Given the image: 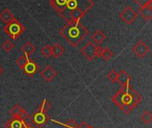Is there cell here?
Listing matches in <instances>:
<instances>
[{"mask_svg": "<svg viewBox=\"0 0 152 128\" xmlns=\"http://www.w3.org/2000/svg\"><path fill=\"white\" fill-rule=\"evenodd\" d=\"M53 9L68 22H78L92 9V0H50Z\"/></svg>", "mask_w": 152, "mask_h": 128, "instance_id": "1", "label": "cell"}, {"mask_svg": "<svg viewBox=\"0 0 152 128\" xmlns=\"http://www.w3.org/2000/svg\"><path fill=\"white\" fill-rule=\"evenodd\" d=\"M111 101L124 114L128 115L142 102V97L130 84H127L121 86V88L112 95Z\"/></svg>", "mask_w": 152, "mask_h": 128, "instance_id": "2", "label": "cell"}, {"mask_svg": "<svg viewBox=\"0 0 152 128\" xmlns=\"http://www.w3.org/2000/svg\"><path fill=\"white\" fill-rule=\"evenodd\" d=\"M59 34L68 41L72 47H77L89 34L88 29L78 22H68L60 30Z\"/></svg>", "mask_w": 152, "mask_h": 128, "instance_id": "3", "label": "cell"}, {"mask_svg": "<svg viewBox=\"0 0 152 128\" xmlns=\"http://www.w3.org/2000/svg\"><path fill=\"white\" fill-rule=\"evenodd\" d=\"M26 28L15 18L11 22L5 24L3 28V30L13 40H16L24 31Z\"/></svg>", "mask_w": 152, "mask_h": 128, "instance_id": "4", "label": "cell"}, {"mask_svg": "<svg viewBox=\"0 0 152 128\" xmlns=\"http://www.w3.org/2000/svg\"><path fill=\"white\" fill-rule=\"evenodd\" d=\"M29 119L37 127L41 128L45 127L50 121V117L47 114V111L38 107L37 110H36L35 112L31 114V116L29 117Z\"/></svg>", "mask_w": 152, "mask_h": 128, "instance_id": "5", "label": "cell"}, {"mask_svg": "<svg viewBox=\"0 0 152 128\" xmlns=\"http://www.w3.org/2000/svg\"><path fill=\"white\" fill-rule=\"evenodd\" d=\"M120 19L127 25H131L138 17V12H135L131 6H126L119 14Z\"/></svg>", "mask_w": 152, "mask_h": 128, "instance_id": "6", "label": "cell"}, {"mask_svg": "<svg viewBox=\"0 0 152 128\" xmlns=\"http://www.w3.org/2000/svg\"><path fill=\"white\" fill-rule=\"evenodd\" d=\"M132 51L133 53L138 57V58H144L151 51L149 45L145 43V41H143L142 39H139L132 47Z\"/></svg>", "mask_w": 152, "mask_h": 128, "instance_id": "7", "label": "cell"}, {"mask_svg": "<svg viewBox=\"0 0 152 128\" xmlns=\"http://www.w3.org/2000/svg\"><path fill=\"white\" fill-rule=\"evenodd\" d=\"M95 49H96V45L93 42H88L81 48L80 53L86 57L87 61H92L96 57Z\"/></svg>", "mask_w": 152, "mask_h": 128, "instance_id": "8", "label": "cell"}, {"mask_svg": "<svg viewBox=\"0 0 152 128\" xmlns=\"http://www.w3.org/2000/svg\"><path fill=\"white\" fill-rule=\"evenodd\" d=\"M9 113L11 114L12 118H20V119H23V120H26L27 118H29V115H28V112L24 110L20 105L19 104H15L14 106H12L10 110H9Z\"/></svg>", "mask_w": 152, "mask_h": 128, "instance_id": "9", "label": "cell"}, {"mask_svg": "<svg viewBox=\"0 0 152 128\" xmlns=\"http://www.w3.org/2000/svg\"><path fill=\"white\" fill-rule=\"evenodd\" d=\"M39 69V66L30 58H28L27 63L25 64V66L21 69V70L23 71V73L25 75H27L28 77H33Z\"/></svg>", "mask_w": 152, "mask_h": 128, "instance_id": "10", "label": "cell"}, {"mask_svg": "<svg viewBox=\"0 0 152 128\" xmlns=\"http://www.w3.org/2000/svg\"><path fill=\"white\" fill-rule=\"evenodd\" d=\"M40 75H41V78L45 82H51L56 78V76L58 75V72L51 65H46L43 69V70L40 72Z\"/></svg>", "mask_w": 152, "mask_h": 128, "instance_id": "11", "label": "cell"}, {"mask_svg": "<svg viewBox=\"0 0 152 128\" xmlns=\"http://www.w3.org/2000/svg\"><path fill=\"white\" fill-rule=\"evenodd\" d=\"M26 120L23 119H20V118H10L8 119L4 125V128H25L26 127Z\"/></svg>", "mask_w": 152, "mask_h": 128, "instance_id": "12", "label": "cell"}, {"mask_svg": "<svg viewBox=\"0 0 152 128\" xmlns=\"http://www.w3.org/2000/svg\"><path fill=\"white\" fill-rule=\"evenodd\" d=\"M132 80V77L125 70H121L120 72H118V78H117V82L121 86H124L127 84H130V81Z\"/></svg>", "mask_w": 152, "mask_h": 128, "instance_id": "13", "label": "cell"}, {"mask_svg": "<svg viewBox=\"0 0 152 128\" xmlns=\"http://www.w3.org/2000/svg\"><path fill=\"white\" fill-rule=\"evenodd\" d=\"M139 14L145 20H152V4H148L146 6L141 7L139 9Z\"/></svg>", "mask_w": 152, "mask_h": 128, "instance_id": "14", "label": "cell"}, {"mask_svg": "<svg viewBox=\"0 0 152 128\" xmlns=\"http://www.w3.org/2000/svg\"><path fill=\"white\" fill-rule=\"evenodd\" d=\"M14 19H15V17H14L13 13H12L8 8H4V9L0 12V20H1L4 23H5V24L11 22V21H12V20H14Z\"/></svg>", "mask_w": 152, "mask_h": 128, "instance_id": "15", "label": "cell"}, {"mask_svg": "<svg viewBox=\"0 0 152 128\" xmlns=\"http://www.w3.org/2000/svg\"><path fill=\"white\" fill-rule=\"evenodd\" d=\"M65 53V48L59 43L54 44L52 46V56L54 59H58L60 57H61Z\"/></svg>", "mask_w": 152, "mask_h": 128, "instance_id": "16", "label": "cell"}, {"mask_svg": "<svg viewBox=\"0 0 152 128\" xmlns=\"http://www.w3.org/2000/svg\"><path fill=\"white\" fill-rule=\"evenodd\" d=\"M106 37H106V34L103 31H102V30H96L91 36L92 40L94 43H96L97 45H101L102 42H104L105 39H106Z\"/></svg>", "mask_w": 152, "mask_h": 128, "instance_id": "17", "label": "cell"}, {"mask_svg": "<svg viewBox=\"0 0 152 128\" xmlns=\"http://www.w3.org/2000/svg\"><path fill=\"white\" fill-rule=\"evenodd\" d=\"M20 51H21L24 54L29 56V55H31L32 53H34L36 52V46H35L31 42H26V43L21 46Z\"/></svg>", "mask_w": 152, "mask_h": 128, "instance_id": "18", "label": "cell"}, {"mask_svg": "<svg viewBox=\"0 0 152 128\" xmlns=\"http://www.w3.org/2000/svg\"><path fill=\"white\" fill-rule=\"evenodd\" d=\"M113 56H114V53L112 52V50H111L110 47L106 46V47L103 48V53H102L101 58H102L105 61H110Z\"/></svg>", "mask_w": 152, "mask_h": 128, "instance_id": "19", "label": "cell"}, {"mask_svg": "<svg viewBox=\"0 0 152 128\" xmlns=\"http://www.w3.org/2000/svg\"><path fill=\"white\" fill-rule=\"evenodd\" d=\"M141 119L142 121L143 124L145 125H149L152 122V113L150 110H146L144 111L142 116H141Z\"/></svg>", "mask_w": 152, "mask_h": 128, "instance_id": "20", "label": "cell"}, {"mask_svg": "<svg viewBox=\"0 0 152 128\" xmlns=\"http://www.w3.org/2000/svg\"><path fill=\"white\" fill-rule=\"evenodd\" d=\"M41 53L44 57L45 58H50L52 57V45L49 44H46L41 48Z\"/></svg>", "mask_w": 152, "mask_h": 128, "instance_id": "21", "label": "cell"}, {"mask_svg": "<svg viewBox=\"0 0 152 128\" xmlns=\"http://www.w3.org/2000/svg\"><path fill=\"white\" fill-rule=\"evenodd\" d=\"M53 121L56 124H59V125L63 126L67 128H77V125H78L74 119H69L65 123H60V122H57L56 120H53Z\"/></svg>", "mask_w": 152, "mask_h": 128, "instance_id": "22", "label": "cell"}, {"mask_svg": "<svg viewBox=\"0 0 152 128\" xmlns=\"http://www.w3.org/2000/svg\"><path fill=\"white\" fill-rule=\"evenodd\" d=\"M28 58H29V56H28V55H26V54H22L21 56H20V57L16 60L15 62H16V64L18 65V67L21 69L25 66V64L27 63Z\"/></svg>", "mask_w": 152, "mask_h": 128, "instance_id": "23", "label": "cell"}, {"mask_svg": "<svg viewBox=\"0 0 152 128\" xmlns=\"http://www.w3.org/2000/svg\"><path fill=\"white\" fill-rule=\"evenodd\" d=\"M14 44L12 43L9 39H6L1 45V47L3 48V50H4L6 53H10L13 48H14Z\"/></svg>", "mask_w": 152, "mask_h": 128, "instance_id": "24", "label": "cell"}, {"mask_svg": "<svg viewBox=\"0 0 152 128\" xmlns=\"http://www.w3.org/2000/svg\"><path fill=\"white\" fill-rule=\"evenodd\" d=\"M107 78H108V80H109L110 83H112V84L116 83V82H117V78H118V72H117L114 69H111V70L108 73Z\"/></svg>", "mask_w": 152, "mask_h": 128, "instance_id": "25", "label": "cell"}, {"mask_svg": "<svg viewBox=\"0 0 152 128\" xmlns=\"http://www.w3.org/2000/svg\"><path fill=\"white\" fill-rule=\"evenodd\" d=\"M38 107L41 108L42 110H45V111H48V110H50V108H51V104H50V102L47 101V99H44L43 102H41V104H40Z\"/></svg>", "mask_w": 152, "mask_h": 128, "instance_id": "26", "label": "cell"}, {"mask_svg": "<svg viewBox=\"0 0 152 128\" xmlns=\"http://www.w3.org/2000/svg\"><path fill=\"white\" fill-rule=\"evenodd\" d=\"M134 2L141 7H143V6H146L148 4H151L152 0H134Z\"/></svg>", "mask_w": 152, "mask_h": 128, "instance_id": "27", "label": "cell"}, {"mask_svg": "<svg viewBox=\"0 0 152 128\" xmlns=\"http://www.w3.org/2000/svg\"><path fill=\"white\" fill-rule=\"evenodd\" d=\"M102 53H103V47H102L100 45H98L96 46V49H95V54H96V57H100V58H101V56H102Z\"/></svg>", "mask_w": 152, "mask_h": 128, "instance_id": "28", "label": "cell"}, {"mask_svg": "<svg viewBox=\"0 0 152 128\" xmlns=\"http://www.w3.org/2000/svg\"><path fill=\"white\" fill-rule=\"evenodd\" d=\"M25 128H36L35 127H32L29 123H26V127Z\"/></svg>", "mask_w": 152, "mask_h": 128, "instance_id": "29", "label": "cell"}, {"mask_svg": "<svg viewBox=\"0 0 152 128\" xmlns=\"http://www.w3.org/2000/svg\"><path fill=\"white\" fill-rule=\"evenodd\" d=\"M3 73H4V69H3V67L0 65V77L3 75Z\"/></svg>", "mask_w": 152, "mask_h": 128, "instance_id": "30", "label": "cell"}]
</instances>
